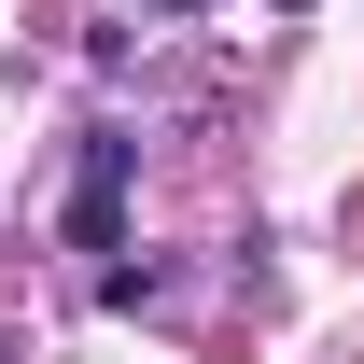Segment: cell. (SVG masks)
Returning <instances> with one entry per match:
<instances>
[{
    "mask_svg": "<svg viewBox=\"0 0 364 364\" xmlns=\"http://www.w3.org/2000/svg\"><path fill=\"white\" fill-rule=\"evenodd\" d=\"M127 154L140 140H85V182H70V238L85 252H112V225H127Z\"/></svg>",
    "mask_w": 364,
    "mask_h": 364,
    "instance_id": "obj_1",
    "label": "cell"
},
{
    "mask_svg": "<svg viewBox=\"0 0 364 364\" xmlns=\"http://www.w3.org/2000/svg\"><path fill=\"white\" fill-rule=\"evenodd\" d=\"M0 364H14V336H0Z\"/></svg>",
    "mask_w": 364,
    "mask_h": 364,
    "instance_id": "obj_2",
    "label": "cell"
}]
</instances>
